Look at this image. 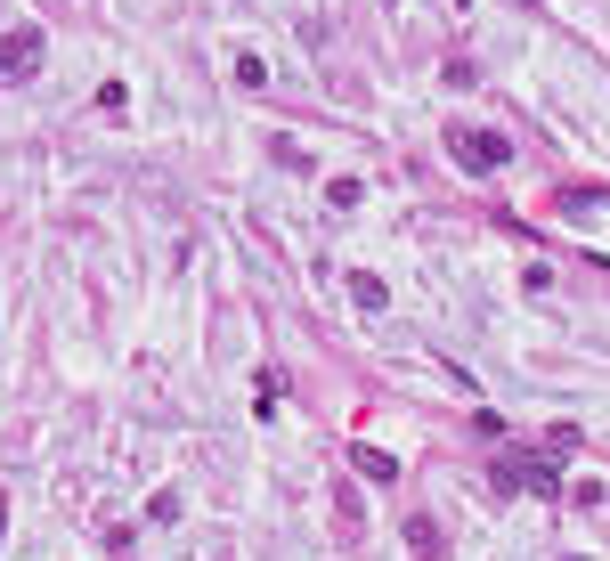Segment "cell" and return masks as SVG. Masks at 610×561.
<instances>
[{
  "instance_id": "6da1fadb",
  "label": "cell",
  "mask_w": 610,
  "mask_h": 561,
  "mask_svg": "<svg viewBox=\"0 0 610 561\" xmlns=\"http://www.w3.org/2000/svg\"><path fill=\"white\" fill-rule=\"evenodd\" d=\"M578 448V431H554V448H537V456H521V448H505L497 456V480L505 488H529V496H554L562 488V456Z\"/></svg>"
},
{
  "instance_id": "7a4b0ae2",
  "label": "cell",
  "mask_w": 610,
  "mask_h": 561,
  "mask_svg": "<svg viewBox=\"0 0 610 561\" xmlns=\"http://www.w3.org/2000/svg\"><path fill=\"white\" fill-rule=\"evenodd\" d=\"M448 155H456L464 171H505V163H513L505 131H480V122H448Z\"/></svg>"
},
{
  "instance_id": "3957f363",
  "label": "cell",
  "mask_w": 610,
  "mask_h": 561,
  "mask_svg": "<svg viewBox=\"0 0 610 561\" xmlns=\"http://www.w3.org/2000/svg\"><path fill=\"white\" fill-rule=\"evenodd\" d=\"M41 57H49L41 25H9V33H0V90L25 82V74H41Z\"/></svg>"
},
{
  "instance_id": "277c9868",
  "label": "cell",
  "mask_w": 610,
  "mask_h": 561,
  "mask_svg": "<svg viewBox=\"0 0 610 561\" xmlns=\"http://www.w3.org/2000/svg\"><path fill=\"white\" fill-rule=\"evenodd\" d=\"M350 301H358V309H383L391 293H383V277H375V269H350Z\"/></svg>"
},
{
  "instance_id": "5b68a950",
  "label": "cell",
  "mask_w": 610,
  "mask_h": 561,
  "mask_svg": "<svg viewBox=\"0 0 610 561\" xmlns=\"http://www.w3.org/2000/svg\"><path fill=\"white\" fill-rule=\"evenodd\" d=\"M350 464H358V472H366V480H399V464H391V456H383V448H350Z\"/></svg>"
},
{
  "instance_id": "8992f818",
  "label": "cell",
  "mask_w": 610,
  "mask_h": 561,
  "mask_svg": "<svg viewBox=\"0 0 610 561\" xmlns=\"http://www.w3.org/2000/svg\"><path fill=\"white\" fill-rule=\"evenodd\" d=\"M407 545H415V553H423V561H440V529H432V521H423V513H415V521H407Z\"/></svg>"
},
{
  "instance_id": "52a82bcc",
  "label": "cell",
  "mask_w": 610,
  "mask_h": 561,
  "mask_svg": "<svg viewBox=\"0 0 610 561\" xmlns=\"http://www.w3.org/2000/svg\"><path fill=\"white\" fill-rule=\"evenodd\" d=\"M358 196H366L358 179H326V204H334V212H358Z\"/></svg>"
},
{
  "instance_id": "ba28073f",
  "label": "cell",
  "mask_w": 610,
  "mask_h": 561,
  "mask_svg": "<svg viewBox=\"0 0 610 561\" xmlns=\"http://www.w3.org/2000/svg\"><path fill=\"white\" fill-rule=\"evenodd\" d=\"M586 204H610V187H562V212H586Z\"/></svg>"
}]
</instances>
